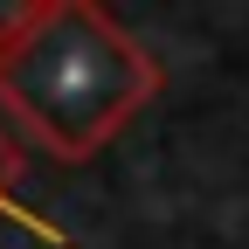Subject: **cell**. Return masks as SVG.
<instances>
[{
    "label": "cell",
    "mask_w": 249,
    "mask_h": 249,
    "mask_svg": "<svg viewBox=\"0 0 249 249\" xmlns=\"http://www.w3.org/2000/svg\"><path fill=\"white\" fill-rule=\"evenodd\" d=\"M14 62H0V90L21 104V118L49 132L55 145H97L111 124L145 97V62L139 49L104 28L97 14L83 7H62V14H42L35 35L21 49H7Z\"/></svg>",
    "instance_id": "6da1fadb"
}]
</instances>
